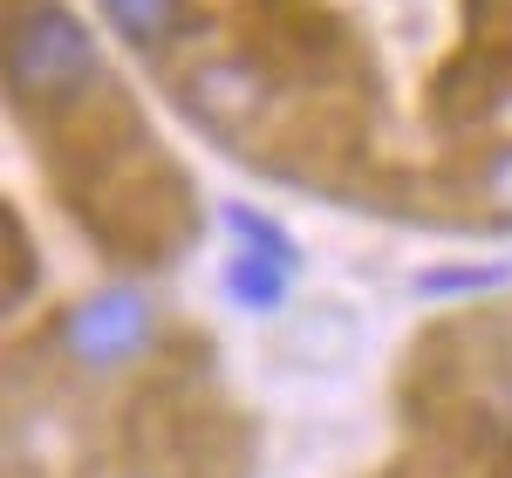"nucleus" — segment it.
<instances>
[{
	"mask_svg": "<svg viewBox=\"0 0 512 478\" xmlns=\"http://www.w3.org/2000/svg\"><path fill=\"white\" fill-rule=\"evenodd\" d=\"M198 137L376 219L512 226V0H89Z\"/></svg>",
	"mask_w": 512,
	"mask_h": 478,
	"instance_id": "f257e3e1",
	"label": "nucleus"
},
{
	"mask_svg": "<svg viewBox=\"0 0 512 478\" xmlns=\"http://www.w3.org/2000/svg\"><path fill=\"white\" fill-rule=\"evenodd\" d=\"M342 478H512V301L424 321Z\"/></svg>",
	"mask_w": 512,
	"mask_h": 478,
	"instance_id": "f03ea898",
	"label": "nucleus"
}]
</instances>
